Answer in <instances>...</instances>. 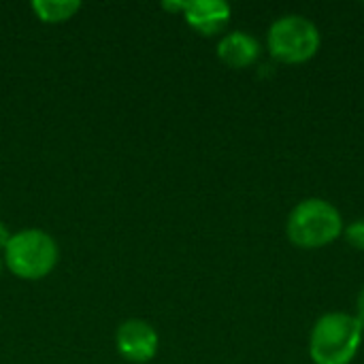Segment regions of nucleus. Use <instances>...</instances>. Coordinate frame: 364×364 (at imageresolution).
Segmentation results:
<instances>
[{
    "mask_svg": "<svg viewBox=\"0 0 364 364\" xmlns=\"http://www.w3.org/2000/svg\"><path fill=\"white\" fill-rule=\"evenodd\" d=\"M363 324L346 311L324 314L311 328L309 356L314 364H350L363 343Z\"/></svg>",
    "mask_w": 364,
    "mask_h": 364,
    "instance_id": "nucleus-1",
    "label": "nucleus"
},
{
    "mask_svg": "<svg viewBox=\"0 0 364 364\" xmlns=\"http://www.w3.org/2000/svg\"><path fill=\"white\" fill-rule=\"evenodd\" d=\"M343 228L339 209L324 198L301 200L286 220V235L301 250L326 247L343 235Z\"/></svg>",
    "mask_w": 364,
    "mask_h": 364,
    "instance_id": "nucleus-2",
    "label": "nucleus"
},
{
    "mask_svg": "<svg viewBox=\"0 0 364 364\" xmlns=\"http://www.w3.org/2000/svg\"><path fill=\"white\" fill-rule=\"evenodd\" d=\"M60 260L55 239L41 228H26L11 235L4 247V264L9 271L28 282L47 277Z\"/></svg>",
    "mask_w": 364,
    "mask_h": 364,
    "instance_id": "nucleus-3",
    "label": "nucleus"
},
{
    "mask_svg": "<svg viewBox=\"0 0 364 364\" xmlns=\"http://www.w3.org/2000/svg\"><path fill=\"white\" fill-rule=\"evenodd\" d=\"M322 45L320 28L305 15H284L267 32V49L282 64H305Z\"/></svg>",
    "mask_w": 364,
    "mask_h": 364,
    "instance_id": "nucleus-4",
    "label": "nucleus"
},
{
    "mask_svg": "<svg viewBox=\"0 0 364 364\" xmlns=\"http://www.w3.org/2000/svg\"><path fill=\"white\" fill-rule=\"evenodd\" d=\"M115 346H117V352L128 363L143 364L156 358L160 337L149 322L130 318L124 324H119V328L115 333Z\"/></svg>",
    "mask_w": 364,
    "mask_h": 364,
    "instance_id": "nucleus-5",
    "label": "nucleus"
},
{
    "mask_svg": "<svg viewBox=\"0 0 364 364\" xmlns=\"http://www.w3.org/2000/svg\"><path fill=\"white\" fill-rule=\"evenodd\" d=\"M183 19L200 34H220L230 21V4L224 0H190L183 9Z\"/></svg>",
    "mask_w": 364,
    "mask_h": 364,
    "instance_id": "nucleus-6",
    "label": "nucleus"
},
{
    "mask_svg": "<svg viewBox=\"0 0 364 364\" xmlns=\"http://www.w3.org/2000/svg\"><path fill=\"white\" fill-rule=\"evenodd\" d=\"M218 58L230 68H247L260 58V43L254 34L235 30L220 38Z\"/></svg>",
    "mask_w": 364,
    "mask_h": 364,
    "instance_id": "nucleus-7",
    "label": "nucleus"
},
{
    "mask_svg": "<svg viewBox=\"0 0 364 364\" xmlns=\"http://www.w3.org/2000/svg\"><path fill=\"white\" fill-rule=\"evenodd\" d=\"M30 6L41 21L62 23L75 17V13L81 9V2L79 0H34Z\"/></svg>",
    "mask_w": 364,
    "mask_h": 364,
    "instance_id": "nucleus-8",
    "label": "nucleus"
},
{
    "mask_svg": "<svg viewBox=\"0 0 364 364\" xmlns=\"http://www.w3.org/2000/svg\"><path fill=\"white\" fill-rule=\"evenodd\" d=\"M343 237L352 247L364 252V220H356L348 228H343Z\"/></svg>",
    "mask_w": 364,
    "mask_h": 364,
    "instance_id": "nucleus-9",
    "label": "nucleus"
},
{
    "mask_svg": "<svg viewBox=\"0 0 364 364\" xmlns=\"http://www.w3.org/2000/svg\"><path fill=\"white\" fill-rule=\"evenodd\" d=\"M356 320L363 324V328H364V288L360 290L358 299H356Z\"/></svg>",
    "mask_w": 364,
    "mask_h": 364,
    "instance_id": "nucleus-10",
    "label": "nucleus"
},
{
    "mask_svg": "<svg viewBox=\"0 0 364 364\" xmlns=\"http://www.w3.org/2000/svg\"><path fill=\"white\" fill-rule=\"evenodd\" d=\"M166 11H179V13H183V9H186V0L183 2H164L162 4Z\"/></svg>",
    "mask_w": 364,
    "mask_h": 364,
    "instance_id": "nucleus-11",
    "label": "nucleus"
},
{
    "mask_svg": "<svg viewBox=\"0 0 364 364\" xmlns=\"http://www.w3.org/2000/svg\"><path fill=\"white\" fill-rule=\"evenodd\" d=\"M9 239H11V232L6 230V226H4V224H0V247H2V250L6 247Z\"/></svg>",
    "mask_w": 364,
    "mask_h": 364,
    "instance_id": "nucleus-12",
    "label": "nucleus"
},
{
    "mask_svg": "<svg viewBox=\"0 0 364 364\" xmlns=\"http://www.w3.org/2000/svg\"><path fill=\"white\" fill-rule=\"evenodd\" d=\"M0 273H2V260H0Z\"/></svg>",
    "mask_w": 364,
    "mask_h": 364,
    "instance_id": "nucleus-13",
    "label": "nucleus"
}]
</instances>
